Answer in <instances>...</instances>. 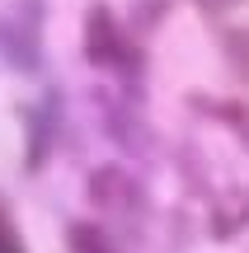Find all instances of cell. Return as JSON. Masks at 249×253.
<instances>
[{
	"label": "cell",
	"instance_id": "obj_1",
	"mask_svg": "<svg viewBox=\"0 0 249 253\" xmlns=\"http://www.w3.org/2000/svg\"><path fill=\"white\" fill-rule=\"evenodd\" d=\"M85 56L103 71H137L141 66V47L122 33V24L113 19V9L94 5L90 9V28H85Z\"/></svg>",
	"mask_w": 249,
	"mask_h": 253
},
{
	"label": "cell",
	"instance_id": "obj_2",
	"mask_svg": "<svg viewBox=\"0 0 249 253\" xmlns=\"http://www.w3.org/2000/svg\"><path fill=\"white\" fill-rule=\"evenodd\" d=\"M71 253H118L113 249V239L103 235L99 225H90V220H85V225H71Z\"/></svg>",
	"mask_w": 249,
	"mask_h": 253
},
{
	"label": "cell",
	"instance_id": "obj_3",
	"mask_svg": "<svg viewBox=\"0 0 249 253\" xmlns=\"http://www.w3.org/2000/svg\"><path fill=\"white\" fill-rule=\"evenodd\" d=\"M221 47H226V56H231L235 75L249 84V28H231V33H221Z\"/></svg>",
	"mask_w": 249,
	"mask_h": 253
},
{
	"label": "cell",
	"instance_id": "obj_4",
	"mask_svg": "<svg viewBox=\"0 0 249 253\" xmlns=\"http://www.w3.org/2000/svg\"><path fill=\"white\" fill-rule=\"evenodd\" d=\"M0 253H28L24 235H19V225H14V216H9L5 202H0Z\"/></svg>",
	"mask_w": 249,
	"mask_h": 253
},
{
	"label": "cell",
	"instance_id": "obj_5",
	"mask_svg": "<svg viewBox=\"0 0 249 253\" xmlns=\"http://www.w3.org/2000/svg\"><path fill=\"white\" fill-rule=\"evenodd\" d=\"M202 9H226V5H240V0H198Z\"/></svg>",
	"mask_w": 249,
	"mask_h": 253
}]
</instances>
